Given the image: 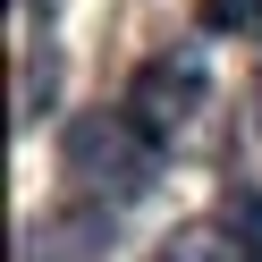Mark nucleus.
I'll use <instances>...</instances> for the list:
<instances>
[{
    "label": "nucleus",
    "mask_w": 262,
    "mask_h": 262,
    "mask_svg": "<svg viewBox=\"0 0 262 262\" xmlns=\"http://www.w3.org/2000/svg\"><path fill=\"white\" fill-rule=\"evenodd\" d=\"M161 161H169V144H161L127 102L85 110V119L59 136V169L76 178V194H85V203H110V211L136 203V194L161 178Z\"/></svg>",
    "instance_id": "1"
},
{
    "label": "nucleus",
    "mask_w": 262,
    "mask_h": 262,
    "mask_svg": "<svg viewBox=\"0 0 262 262\" xmlns=\"http://www.w3.org/2000/svg\"><path fill=\"white\" fill-rule=\"evenodd\" d=\"M152 262H262V203L211 211V220H186L178 237L152 245Z\"/></svg>",
    "instance_id": "2"
},
{
    "label": "nucleus",
    "mask_w": 262,
    "mask_h": 262,
    "mask_svg": "<svg viewBox=\"0 0 262 262\" xmlns=\"http://www.w3.org/2000/svg\"><path fill=\"white\" fill-rule=\"evenodd\" d=\"M110 228H119L110 203H76V211H59V220L34 228V262H102V237H110Z\"/></svg>",
    "instance_id": "3"
},
{
    "label": "nucleus",
    "mask_w": 262,
    "mask_h": 262,
    "mask_svg": "<svg viewBox=\"0 0 262 262\" xmlns=\"http://www.w3.org/2000/svg\"><path fill=\"white\" fill-rule=\"evenodd\" d=\"M203 17L228 26V34H254V26H262V0H203Z\"/></svg>",
    "instance_id": "4"
}]
</instances>
